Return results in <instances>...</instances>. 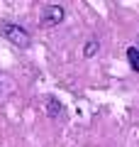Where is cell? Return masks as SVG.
Listing matches in <instances>:
<instances>
[{
    "instance_id": "1",
    "label": "cell",
    "mask_w": 139,
    "mask_h": 147,
    "mask_svg": "<svg viewBox=\"0 0 139 147\" xmlns=\"http://www.w3.org/2000/svg\"><path fill=\"white\" fill-rule=\"evenodd\" d=\"M0 34L5 37L10 44H15L17 49H27L32 44V34L22 25H15V22H3L0 25Z\"/></svg>"
},
{
    "instance_id": "2",
    "label": "cell",
    "mask_w": 139,
    "mask_h": 147,
    "mask_svg": "<svg viewBox=\"0 0 139 147\" xmlns=\"http://www.w3.org/2000/svg\"><path fill=\"white\" fill-rule=\"evenodd\" d=\"M63 17H66V10H63V5H44L41 7V17H39V25L41 27H56L63 22Z\"/></svg>"
},
{
    "instance_id": "3",
    "label": "cell",
    "mask_w": 139,
    "mask_h": 147,
    "mask_svg": "<svg viewBox=\"0 0 139 147\" xmlns=\"http://www.w3.org/2000/svg\"><path fill=\"white\" fill-rule=\"evenodd\" d=\"M46 115L49 118H61L63 115V105L56 96H46Z\"/></svg>"
},
{
    "instance_id": "4",
    "label": "cell",
    "mask_w": 139,
    "mask_h": 147,
    "mask_svg": "<svg viewBox=\"0 0 139 147\" xmlns=\"http://www.w3.org/2000/svg\"><path fill=\"white\" fill-rule=\"evenodd\" d=\"M98 49H100V39H98V37H90V39L83 44V57H86V59L95 57V54H98Z\"/></svg>"
},
{
    "instance_id": "5",
    "label": "cell",
    "mask_w": 139,
    "mask_h": 147,
    "mask_svg": "<svg viewBox=\"0 0 139 147\" xmlns=\"http://www.w3.org/2000/svg\"><path fill=\"white\" fill-rule=\"evenodd\" d=\"M127 61H129V66H132V71H137L139 74V49L137 47H127Z\"/></svg>"
},
{
    "instance_id": "6",
    "label": "cell",
    "mask_w": 139,
    "mask_h": 147,
    "mask_svg": "<svg viewBox=\"0 0 139 147\" xmlns=\"http://www.w3.org/2000/svg\"><path fill=\"white\" fill-rule=\"evenodd\" d=\"M0 93H3V86H0Z\"/></svg>"
},
{
    "instance_id": "7",
    "label": "cell",
    "mask_w": 139,
    "mask_h": 147,
    "mask_svg": "<svg viewBox=\"0 0 139 147\" xmlns=\"http://www.w3.org/2000/svg\"><path fill=\"white\" fill-rule=\"evenodd\" d=\"M137 49H139V44H137Z\"/></svg>"
}]
</instances>
